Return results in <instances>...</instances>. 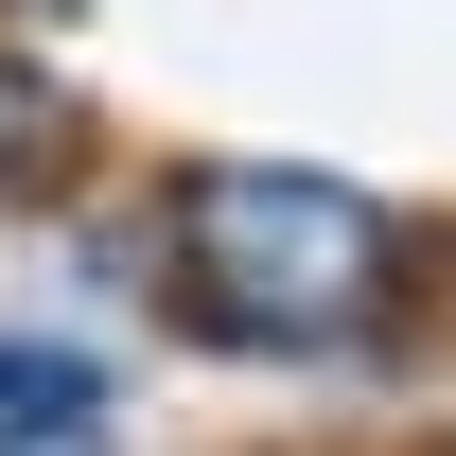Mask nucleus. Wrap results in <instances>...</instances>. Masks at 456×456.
<instances>
[{
	"instance_id": "f257e3e1",
	"label": "nucleus",
	"mask_w": 456,
	"mask_h": 456,
	"mask_svg": "<svg viewBox=\"0 0 456 456\" xmlns=\"http://www.w3.org/2000/svg\"><path fill=\"white\" fill-rule=\"evenodd\" d=\"M175 281H193V316L228 351H351V334H387V298H403V228L351 175L211 159L175 193Z\"/></svg>"
},
{
	"instance_id": "f03ea898",
	"label": "nucleus",
	"mask_w": 456,
	"mask_h": 456,
	"mask_svg": "<svg viewBox=\"0 0 456 456\" xmlns=\"http://www.w3.org/2000/svg\"><path fill=\"white\" fill-rule=\"evenodd\" d=\"M36 175H70V106L36 70H0V193H36Z\"/></svg>"
},
{
	"instance_id": "7ed1b4c3",
	"label": "nucleus",
	"mask_w": 456,
	"mask_h": 456,
	"mask_svg": "<svg viewBox=\"0 0 456 456\" xmlns=\"http://www.w3.org/2000/svg\"><path fill=\"white\" fill-rule=\"evenodd\" d=\"M0 456H106V439H88V403H53V421H18Z\"/></svg>"
}]
</instances>
